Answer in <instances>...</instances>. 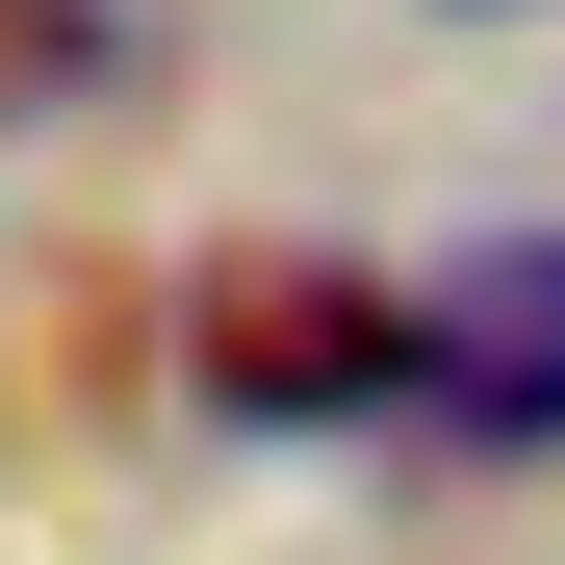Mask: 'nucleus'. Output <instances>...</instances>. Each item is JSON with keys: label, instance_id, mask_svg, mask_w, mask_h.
I'll list each match as a JSON object with an SVG mask.
<instances>
[{"label": "nucleus", "instance_id": "obj_1", "mask_svg": "<svg viewBox=\"0 0 565 565\" xmlns=\"http://www.w3.org/2000/svg\"><path fill=\"white\" fill-rule=\"evenodd\" d=\"M180 360H206V412H257V437L412 412V282H334V257H232L206 309H180Z\"/></svg>", "mask_w": 565, "mask_h": 565}, {"label": "nucleus", "instance_id": "obj_2", "mask_svg": "<svg viewBox=\"0 0 565 565\" xmlns=\"http://www.w3.org/2000/svg\"><path fill=\"white\" fill-rule=\"evenodd\" d=\"M412 412H462V437H565V232H462L437 282H412Z\"/></svg>", "mask_w": 565, "mask_h": 565}, {"label": "nucleus", "instance_id": "obj_3", "mask_svg": "<svg viewBox=\"0 0 565 565\" xmlns=\"http://www.w3.org/2000/svg\"><path fill=\"white\" fill-rule=\"evenodd\" d=\"M462 26H540V0H462Z\"/></svg>", "mask_w": 565, "mask_h": 565}]
</instances>
